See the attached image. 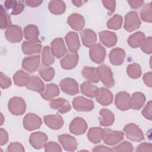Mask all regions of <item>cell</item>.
<instances>
[{
    "label": "cell",
    "mask_w": 152,
    "mask_h": 152,
    "mask_svg": "<svg viewBox=\"0 0 152 152\" xmlns=\"http://www.w3.org/2000/svg\"><path fill=\"white\" fill-rule=\"evenodd\" d=\"M126 137L129 140L134 142H140L144 139L142 131L135 124L131 123L126 125L124 128Z\"/></svg>",
    "instance_id": "obj_3"
},
{
    "label": "cell",
    "mask_w": 152,
    "mask_h": 152,
    "mask_svg": "<svg viewBox=\"0 0 152 152\" xmlns=\"http://www.w3.org/2000/svg\"><path fill=\"white\" fill-rule=\"evenodd\" d=\"M59 85L62 91L66 94L74 96L78 93V84L73 78H64L61 81Z\"/></svg>",
    "instance_id": "obj_7"
},
{
    "label": "cell",
    "mask_w": 152,
    "mask_h": 152,
    "mask_svg": "<svg viewBox=\"0 0 152 152\" xmlns=\"http://www.w3.org/2000/svg\"><path fill=\"white\" fill-rule=\"evenodd\" d=\"M116 107L122 111L127 110L131 108V96L125 91H121L116 94L115 100Z\"/></svg>",
    "instance_id": "obj_10"
},
{
    "label": "cell",
    "mask_w": 152,
    "mask_h": 152,
    "mask_svg": "<svg viewBox=\"0 0 152 152\" xmlns=\"http://www.w3.org/2000/svg\"><path fill=\"white\" fill-rule=\"evenodd\" d=\"M74 108L79 112H90L94 109V102L82 96H78L72 101Z\"/></svg>",
    "instance_id": "obj_6"
},
{
    "label": "cell",
    "mask_w": 152,
    "mask_h": 152,
    "mask_svg": "<svg viewBox=\"0 0 152 152\" xmlns=\"http://www.w3.org/2000/svg\"><path fill=\"white\" fill-rule=\"evenodd\" d=\"M137 151L142 152V151H152V145L151 143L143 142L140 144L136 149Z\"/></svg>",
    "instance_id": "obj_52"
},
{
    "label": "cell",
    "mask_w": 152,
    "mask_h": 152,
    "mask_svg": "<svg viewBox=\"0 0 152 152\" xmlns=\"http://www.w3.org/2000/svg\"><path fill=\"white\" fill-rule=\"evenodd\" d=\"M110 63L114 65H121L125 58V52L124 49L119 48L113 49L109 55Z\"/></svg>",
    "instance_id": "obj_24"
},
{
    "label": "cell",
    "mask_w": 152,
    "mask_h": 152,
    "mask_svg": "<svg viewBox=\"0 0 152 152\" xmlns=\"http://www.w3.org/2000/svg\"><path fill=\"white\" fill-rule=\"evenodd\" d=\"M1 125L3 124V121H4V116L2 113H1Z\"/></svg>",
    "instance_id": "obj_59"
},
{
    "label": "cell",
    "mask_w": 152,
    "mask_h": 152,
    "mask_svg": "<svg viewBox=\"0 0 152 152\" xmlns=\"http://www.w3.org/2000/svg\"><path fill=\"white\" fill-rule=\"evenodd\" d=\"M93 151H97V152H99V151H113V150L110 148L109 147L104 146V145H98L95 147L94 148H93L92 150Z\"/></svg>",
    "instance_id": "obj_57"
},
{
    "label": "cell",
    "mask_w": 152,
    "mask_h": 152,
    "mask_svg": "<svg viewBox=\"0 0 152 152\" xmlns=\"http://www.w3.org/2000/svg\"><path fill=\"white\" fill-rule=\"evenodd\" d=\"M82 75L84 78L91 83H97L99 81L97 68H96L89 66L84 67L82 70Z\"/></svg>",
    "instance_id": "obj_36"
},
{
    "label": "cell",
    "mask_w": 152,
    "mask_h": 152,
    "mask_svg": "<svg viewBox=\"0 0 152 152\" xmlns=\"http://www.w3.org/2000/svg\"><path fill=\"white\" fill-rule=\"evenodd\" d=\"M8 108L12 115H21L26 111V105L24 100L22 98L14 97L9 100Z\"/></svg>",
    "instance_id": "obj_4"
},
{
    "label": "cell",
    "mask_w": 152,
    "mask_h": 152,
    "mask_svg": "<svg viewBox=\"0 0 152 152\" xmlns=\"http://www.w3.org/2000/svg\"><path fill=\"white\" fill-rule=\"evenodd\" d=\"M80 36L82 42L85 46L91 48L92 46L95 45L97 40V36L93 30L88 28L84 29L81 31Z\"/></svg>",
    "instance_id": "obj_25"
},
{
    "label": "cell",
    "mask_w": 152,
    "mask_h": 152,
    "mask_svg": "<svg viewBox=\"0 0 152 152\" xmlns=\"http://www.w3.org/2000/svg\"><path fill=\"white\" fill-rule=\"evenodd\" d=\"M122 23V17L119 14H115L107 21V26L110 29L118 30L121 28Z\"/></svg>",
    "instance_id": "obj_43"
},
{
    "label": "cell",
    "mask_w": 152,
    "mask_h": 152,
    "mask_svg": "<svg viewBox=\"0 0 152 152\" xmlns=\"http://www.w3.org/2000/svg\"><path fill=\"white\" fill-rule=\"evenodd\" d=\"M143 80L145 83V84L151 87L152 85V73L151 72H148L144 74L143 75Z\"/></svg>",
    "instance_id": "obj_54"
},
{
    "label": "cell",
    "mask_w": 152,
    "mask_h": 152,
    "mask_svg": "<svg viewBox=\"0 0 152 152\" xmlns=\"http://www.w3.org/2000/svg\"><path fill=\"white\" fill-rule=\"evenodd\" d=\"M50 49L52 54L57 58L63 57L66 52V49L64 40L60 37L55 38L52 40L51 42Z\"/></svg>",
    "instance_id": "obj_16"
},
{
    "label": "cell",
    "mask_w": 152,
    "mask_h": 152,
    "mask_svg": "<svg viewBox=\"0 0 152 152\" xmlns=\"http://www.w3.org/2000/svg\"><path fill=\"white\" fill-rule=\"evenodd\" d=\"M72 2L74 4V5H75L77 7H80L83 5L84 2L82 1H72Z\"/></svg>",
    "instance_id": "obj_58"
},
{
    "label": "cell",
    "mask_w": 152,
    "mask_h": 152,
    "mask_svg": "<svg viewBox=\"0 0 152 152\" xmlns=\"http://www.w3.org/2000/svg\"><path fill=\"white\" fill-rule=\"evenodd\" d=\"M39 74L45 81H51L55 75V70L49 66H42L39 69Z\"/></svg>",
    "instance_id": "obj_40"
},
{
    "label": "cell",
    "mask_w": 152,
    "mask_h": 152,
    "mask_svg": "<svg viewBox=\"0 0 152 152\" xmlns=\"http://www.w3.org/2000/svg\"><path fill=\"white\" fill-rule=\"evenodd\" d=\"M6 39L10 43H17L23 38L21 28L17 25H11L5 32Z\"/></svg>",
    "instance_id": "obj_11"
},
{
    "label": "cell",
    "mask_w": 152,
    "mask_h": 152,
    "mask_svg": "<svg viewBox=\"0 0 152 152\" xmlns=\"http://www.w3.org/2000/svg\"><path fill=\"white\" fill-rule=\"evenodd\" d=\"M42 2H43V1H39V0H27V1H26V5L27 6L30 7H38Z\"/></svg>",
    "instance_id": "obj_56"
},
{
    "label": "cell",
    "mask_w": 152,
    "mask_h": 152,
    "mask_svg": "<svg viewBox=\"0 0 152 152\" xmlns=\"http://www.w3.org/2000/svg\"><path fill=\"white\" fill-rule=\"evenodd\" d=\"M151 110H152V103L151 101H149L147 105L145 106L144 109L142 110V115L147 119L151 121L152 118V114H151Z\"/></svg>",
    "instance_id": "obj_50"
},
{
    "label": "cell",
    "mask_w": 152,
    "mask_h": 152,
    "mask_svg": "<svg viewBox=\"0 0 152 152\" xmlns=\"http://www.w3.org/2000/svg\"><path fill=\"white\" fill-rule=\"evenodd\" d=\"M145 102L144 94L141 92H135L131 97V108L134 110L140 109Z\"/></svg>",
    "instance_id": "obj_31"
},
{
    "label": "cell",
    "mask_w": 152,
    "mask_h": 152,
    "mask_svg": "<svg viewBox=\"0 0 152 152\" xmlns=\"http://www.w3.org/2000/svg\"><path fill=\"white\" fill-rule=\"evenodd\" d=\"M24 36L27 41H33L40 42L39 39V31L36 26L34 24H29L27 26L23 31Z\"/></svg>",
    "instance_id": "obj_28"
},
{
    "label": "cell",
    "mask_w": 152,
    "mask_h": 152,
    "mask_svg": "<svg viewBox=\"0 0 152 152\" xmlns=\"http://www.w3.org/2000/svg\"><path fill=\"white\" fill-rule=\"evenodd\" d=\"M45 124L52 129H59L64 125V120L59 115H49L44 116Z\"/></svg>",
    "instance_id": "obj_21"
},
{
    "label": "cell",
    "mask_w": 152,
    "mask_h": 152,
    "mask_svg": "<svg viewBox=\"0 0 152 152\" xmlns=\"http://www.w3.org/2000/svg\"><path fill=\"white\" fill-rule=\"evenodd\" d=\"M145 39V34L141 31H138L129 36L127 41L131 48H137L141 46Z\"/></svg>",
    "instance_id": "obj_32"
},
{
    "label": "cell",
    "mask_w": 152,
    "mask_h": 152,
    "mask_svg": "<svg viewBox=\"0 0 152 152\" xmlns=\"http://www.w3.org/2000/svg\"><path fill=\"white\" fill-rule=\"evenodd\" d=\"M30 77V76L27 72L20 70L14 74L13 76V80L14 84L18 87L26 86Z\"/></svg>",
    "instance_id": "obj_35"
},
{
    "label": "cell",
    "mask_w": 152,
    "mask_h": 152,
    "mask_svg": "<svg viewBox=\"0 0 152 152\" xmlns=\"http://www.w3.org/2000/svg\"><path fill=\"white\" fill-rule=\"evenodd\" d=\"M78 61V55L77 53L69 52L61 60L60 64L65 69H71L76 66Z\"/></svg>",
    "instance_id": "obj_18"
},
{
    "label": "cell",
    "mask_w": 152,
    "mask_h": 152,
    "mask_svg": "<svg viewBox=\"0 0 152 152\" xmlns=\"http://www.w3.org/2000/svg\"><path fill=\"white\" fill-rule=\"evenodd\" d=\"M70 132L76 135L83 134L87 128V124L86 121L80 117L75 118L69 125Z\"/></svg>",
    "instance_id": "obj_12"
},
{
    "label": "cell",
    "mask_w": 152,
    "mask_h": 152,
    "mask_svg": "<svg viewBox=\"0 0 152 152\" xmlns=\"http://www.w3.org/2000/svg\"><path fill=\"white\" fill-rule=\"evenodd\" d=\"M42 64L45 66H49L55 62V56L52 54L51 49L49 46H44L42 51Z\"/></svg>",
    "instance_id": "obj_39"
},
{
    "label": "cell",
    "mask_w": 152,
    "mask_h": 152,
    "mask_svg": "<svg viewBox=\"0 0 152 152\" xmlns=\"http://www.w3.org/2000/svg\"><path fill=\"white\" fill-rule=\"evenodd\" d=\"M58 140L65 150L73 151L77 149V141L74 137L70 135H60L58 136Z\"/></svg>",
    "instance_id": "obj_15"
},
{
    "label": "cell",
    "mask_w": 152,
    "mask_h": 152,
    "mask_svg": "<svg viewBox=\"0 0 152 152\" xmlns=\"http://www.w3.org/2000/svg\"><path fill=\"white\" fill-rule=\"evenodd\" d=\"M11 85V79L7 77L3 72H1L0 75V86L3 89L7 88L10 87Z\"/></svg>",
    "instance_id": "obj_48"
},
{
    "label": "cell",
    "mask_w": 152,
    "mask_h": 152,
    "mask_svg": "<svg viewBox=\"0 0 152 152\" xmlns=\"http://www.w3.org/2000/svg\"><path fill=\"white\" fill-rule=\"evenodd\" d=\"M99 122L102 126H109L115 121V116L112 112L107 109H102L100 111Z\"/></svg>",
    "instance_id": "obj_29"
},
{
    "label": "cell",
    "mask_w": 152,
    "mask_h": 152,
    "mask_svg": "<svg viewBox=\"0 0 152 152\" xmlns=\"http://www.w3.org/2000/svg\"><path fill=\"white\" fill-rule=\"evenodd\" d=\"M65 4L62 1H51L49 4V10L50 12L55 15L63 14L65 12Z\"/></svg>",
    "instance_id": "obj_34"
},
{
    "label": "cell",
    "mask_w": 152,
    "mask_h": 152,
    "mask_svg": "<svg viewBox=\"0 0 152 152\" xmlns=\"http://www.w3.org/2000/svg\"><path fill=\"white\" fill-rule=\"evenodd\" d=\"M4 6L7 9H11L12 15L20 14L24 9V5L20 1H6L4 2Z\"/></svg>",
    "instance_id": "obj_33"
},
{
    "label": "cell",
    "mask_w": 152,
    "mask_h": 152,
    "mask_svg": "<svg viewBox=\"0 0 152 152\" xmlns=\"http://www.w3.org/2000/svg\"><path fill=\"white\" fill-rule=\"evenodd\" d=\"M97 74L99 80L107 87L110 88L115 85V80L110 68L106 65H102L97 68Z\"/></svg>",
    "instance_id": "obj_1"
},
{
    "label": "cell",
    "mask_w": 152,
    "mask_h": 152,
    "mask_svg": "<svg viewBox=\"0 0 152 152\" xmlns=\"http://www.w3.org/2000/svg\"><path fill=\"white\" fill-rule=\"evenodd\" d=\"M23 53L26 55H33L39 53L42 49L40 42L33 41H24L21 45Z\"/></svg>",
    "instance_id": "obj_26"
},
{
    "label": "cell",
    "mask_w": 152,
    "mask_h": 152,
    "mask_svg": "<svg viewBox=\"0 0 152 152\" xmlns=\"http://www.w3.org/2000/svg\"><path fill=\"white\" fill-rule=\"evenodd\" d=\"M48 139V136L45 133L42 132H36L30 135L29 142L33 148L36 149H40L45 147Z\"/></svg>",
    "instance_id": "obj_14"
},
{
    "label": "cell",
    "mask_w": 152,
    "mask_h": 152,
    "mask_svg": "<svg viewBox=\"0 0 152 152\" xmlns=\"http://www.w3.org/2000/svg\"><path fill=\"white\" fill-rule=\"evenodd\" d=\"M49 104L52 109L58 110L61 113H67L71 109L69 102L62 98L52 99L50 101Z\"/></svg>",
    "instance_id": "obj_17"
},
{
    "label": "cell",
    "mask_w": 152,
    "mask_h": 152,
    "mask_svg": "<svg viewBox=\"0 0 152 152\" xmlns=\"http://www.w3.org/2000/svg\"><path fill=\"white\" fill-rule=\"evenodd\" d=\"M45 151H56L61 152L62 151V148L61 146L56 142L54 141H49L46 142L45 145Z\"/></svg>",
    "instance_id": "obj_47"
},
{
    "label": "cell",
    "mask_w": 152,
    "mask_h": 152,
    "mask_svg": "<svg viewBox=\"0 0 152 152\" xmlns=\"http://www.w3.org/2000/svg\"><path fill=\"white\" fill-rule=\"evenodd\" d=\"M128 3L129 4V6L132 9H137L140 8L144 3V1L141 0H131L128 1Z\"/></svg>",
    "instance_id": "obj_55"
},
{
    "label": "cell",
    "mask_w": 152,
    "mask_h": 152,
    "mask_svg": "<svg viewBox=\"0 0 152 152\" xmlns=\"http://www.w3.org/2000/svg\"><path fill=\"white\" fill-rule=\"evenodd\" d=\"M102 4L110 13H113L115 11L116 7V2L115 1H102Z\"/></svg>",
    "instance_id": "obj_51"
},
{
    "label": "cell",
    "mask_w": 152,
    "mask_h": 152,
    "mask_svg": "<svg viewBox=\"0 0 152 152\" xmlns=\"http://www.w3.org/2000/svg\"><path fill=\"white\" fill-rule=\"evenodd\" d=\"M126 72L129 77L137 79L140 78L141 75V68L139 64L133 63L127 66Z\"/></svg>",
    "instance_id": "obj_42"
},
{
    "label": "cell",
    "mask_w": 152,
    "mask_h": 152,
    "mask_svg": "<svg viewBox=\"0 0 152 152\" xmlns=\"http://www.w3.org/2000/svg\"><path fill=\"white\" fill-rule=\"evenodd\" d=\"M8 140V135L7 132L3 128L0 129V145L5 144Z\"/></svg>",
    "instance_id": "obj_53"
},
{
    "label": "cell",
    "mask_w": 152,
    "mask_h": 152,
    "mask_svg": "<svg viewBox=\"0 0 152 152\" xmlns=\"http://www.w3.org/2000/svg\"><path fill=\"white\" fill-rule=\"evenodd\" d=\"M140 17L141 19L148 23H151L152 21V7L151 3H148L144 5L140 12Z\"/></svg>",
    "instance_id": "obj_41"
},
{
    "label": "cell",
    "mask_w": 152,
    "mask_h": 152,
    "mask_svg": "<svg viewBox=\"0 0 152 152\" xmlns=\"http://www.w3.org/2000/svg\"><path fill=\"white\" fill-rule=\"evenodd\" d=\"M40 56L34 55L25 58L22 62V67L29 72H34L39 67Z\"/></svg>",
    "instance_id": "obj_20"
},
{
    "label": "cell",
    "mask_w": 152,
    "mask_h": 152,
    "mask_svg": "<svg viewBox=\"0 0 152 152\" xmlns=\"http://www.w3.org/2000/svg\"><path fill=\"white\" fill-rule=\"evenodd\" d=\"M141 21L135 11H131L127 13L125 17L124 28L128 32H132L140 27Z\"/></svg>",
    "instance_id": "obj_5"
},
{
    "label": "cell",
    "mask_w": 152,
    "mask_h": 152,
    "mask_svg": "<svg viewBox=\"0 0 152 152\" xmlns=\"http://www.w3.org/2000/svg\"><path fill=\"white\" fill-rule=\"evenodd\" d=\"M42 119L37 115L32 113L27 114L23 119V126L28 131L37 129L42 125Z\"/></svg>",
    "instance_id": "obj_9"
},
{
    "label": "cell",
    "mask_w": 152,
    "mask_h": 152,
    "mask_svg": "<svg viewBox=\"0 0 152 152\" xmlns=\"http://www.w3.org/2000/svg\"><path fill=\"white\" fill-rule=\"evenodd\" d=\"M26 87L27 89L42 93L45 90V86L42 80L36 75L30 77Z\"/></svg>",
    "instance_id": "obj_27"
},
{
    "label": "cell",
    "mask_w": 152,
    "mask_h": 152,
    "mask_svg": "<svg viewBox=\"0 0 152 152\" xmlns=\"http://www.w3.org/2000/svg\"><path fill=\"white\" fill-rule=\"evenodd\" d=\"M98 88L90 81H85L81 85V90L83 94L87 97L93 98L96 96Z\"/></svg>",
    "instance_id": "obj_37"
},
{
    "label": "cell",
    "mask_w": 152,
    "mask_h": 152,
    "mask_svg": "<svg viewBox=\"0 0 152 152\" xmlns=\"http://www.w3.org/2000/svg\"><path fill=\"white\" fill-rule=\"evenodd\" d=\"M59 94V87L57 85L50 83L48 84L46 86L45 90L40 93L42 97L46 100H52L53 97L58 96Z\"/></svg>",
    "instance_id": "obj_30"
},
{
    "label": "cell",
    "mask_w": 152,
    "mask_h": 152,
    "mask_svg": "<svg viewBox=\"0 0 152 152\" xmlns=\"http://www.w3.org/2000/svg\"><path fill=\"white\" fill-rule=\"evenodd\" d=\"M67 22L72 28L77 31L82 30L85 26V20L79 14L74 13L70 15L68 18Z\"/></svg>",
    "instance_id": "obj_22"
},
{
    "label": "cell",
    "mask_w": 152,
    "mask_h": 152,
    "mask_svg": "<svg viewBox=\"0 0 152 152\" xmlns=\"http://www.w3.org/2000/svg\"><path fill=\"white\" fill-rule=\"evenodd\" d=\"M112 150L114 151H132L133 147L131 143L125 141L118 145L115 147Z\"/></svg>",
    "instance_id": "obj_45"
},
{
    "label": "cell",
    "mask_w": 152,
    "mask_h": 152,
    "mask_svg": "<svg viewBox=\"0 0 152 152\" xmlns=\"http://www.w3.org/2000/svg\"><path fill=\"white\" fill-rule=\"evenodd\" d=\"M124 133L120 131H113L109 128L103 129L102 140L107 145H113L118 144L124 139Z\"/></svg>",
    "instance_id": "obj_2"
},
{
    "label": "cell",
    "mask_w": 152,
    "mask_h": 152,
    "mask_svg": "<svg viewBox=\"0 0 152 152\" xmlns=\"http://www.w3.org/2000/svg\"><path fill=\"white\" fill-rule=\"evenodd\" d=\"M11 26L10 16L5 11L2 5H1L0 11V27L2 30L8 28Z\"/></svg>",
    "instance_id": "obj_44"
},
{
    "label": "cell",
    "mask_w": 152,
    "mask_h": 152,
    "mask_svg": "<svg viewBox=\"0 0 152 152\" xmlns=\"http://www.w3.org/2000/svg\"><path fill=\"white\" fill-rule=\"evenodd\" d=\"M89 55L93 62L99 64L104 61L106 56V50L100 44H95L90 48Z\"/></svg>",
    "instance_id": "obj_8"
},
{
    "label": "cell",
    "mask_w": 152,
    "mask_h": 152,
    "mask_svg": "<svg viewBox=\"0 0 152 152\" xmlns=\"http://www.w3.org/2000/svg\"><path fill=\"white\" fill-rule=\"evenodd\" d=\"M65 39L69 51L77 53L80 48V43L78 34L74 31H69L66 34Z\"/></svg>",
    "instance_id": "obj_19"
},
{
    "label": "cell",
    "mask_w": 152,
    "mask_h": 152,
    "mask_svg": "<svg viewBox=\"0 0 152 152\" xmlns=\"http://www.w3.org/2000/svg\"><path fill=\"white\" fill-rule=\"evenodd\" d=\"M102 132L103 129L101 128L93 127L88 130L87 137L92 143L97 144L102 139Z\"/></svg>",
    "instance_id": "obj_38"
},
{
    "label": "cell",
    "mask_w": 152,
    "mask_h": 152,
    "mask_svg": "<svg viewBox=\"0 0 152 152\" xmlns=\"http://www.w3.org/2000/svg\"><path fill=\"white\" fill-rule=\"evenodd\" d=\"M95 97L97 102L102 106L110 104L113 99V94L110 91L104 87L98 88Z\"/></svg>",
    "instance_id": "obj_13"
},
{
    "label": "cell",
    "mask_w": 152,
    "mask_h": 152,
    "mask_svg": "<svg viewBox=\"0 0 152 152\" xmlns=\"http://www.w3.org/2000/svg\"><path fill=\"white\" fill-rule=\"evenodd\" d=\"M99 34L101 43L104 46L110 48L116 44L117 36L115 33L106 30L100 32Z\"/></svg>",
    "instance_id": "obj_23"
},
{
    "label": "cell",
    "mask_w": 152,
    "mask_h": 152,
    "mask_svg": "<svg viewBox=\"0 0 152 152\" xmlns=\"http://www.w3.org/2000/svg\"><path fill=\"white\" fill-rule=\"evenodd\" d=\"M141 50L145 53L150 54L152 52V38L148 37L145 39L144 41L141 45Z\"/></svg>",
    "instance_id": "obj_46"
},
{
    "label": "cell",
    "mask_w": 152,
    "mask_h": 152,
    "mask_svg": "<svg viewBox=\"0 0 152 152\" xmlns=\"http://www.w3.org/2000/svg\"><path fill=\"white\" fill-rule=\"evenodd\" d=\"M7 151L10 152H15V151H19V152H23L24 151V147L19 142H12L8 145L7 148Z\"/></svg>",
    "instance_id": "obj_49"
}]
</instances>
